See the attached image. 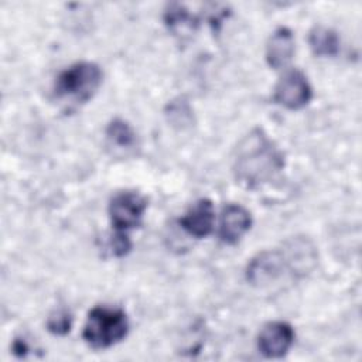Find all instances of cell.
Returning <instances> with one entry per match:
<instances>
[{
	"label": "cell",
	"instance_id": "obj_1",
	"mask_svg": "<svg viewBox=\"0 0 362 362\" xmlns=\"http://www.w3.org/2000/svg\"><path fill=\"white\" fill-rule=\"evenodd\" d=\"M284 154L259 127L238 144L233 157L236 181L249 189L260 188L284 168Z\"/></svg>",
	"mask_w": 362,
	"mask_h": 362
},
{
	"label": "cell",
	"instance_id": "obj_2",
	"mask_svg": "<svg viewBox=\"0 0 362 362\" xmlns=\"http://www.w3.org/2000/svg\"><path fill=\"white\" fill-rule=\"evenodd\" d=\"M147 199L136 191H122L112 197L107 212L113 228L112 253L117 257L126 256L132 249L129 232L141 225Z\"/></svg>",
	"mask_w": 362,
	"mask_h": 362
},
{
	"label": "cell",
	"instance_id": "obj_3",
	"mask_svg": "<svg viewBox=\"0 0 362 362\" xmlns=\"http://www.w3.org/2000/svg\"><path fill=\"white\" fill-rule=\"evenodd\" d=\"M127 332L129 320L122 308L96 305L88 313L82 338L93 349H106L123 341Z\"/></svg>",
	"mask_w": 362,
	"mask_h": 362
},
{
	"label": "cell",
	"instance_id": "obj_4",
	"mask_svg": "<svg viewBox=\"0 0 362 362\" xmlns=\"http://www.w3.org/2000/svg\"><path fill=\"white\" fill-rule=\"evenodd\" d=\"M102 78V69L95 62H76L57 76L55 95L61 99L85 103L98 92Z\"/></svg>",
	"mask_w": 362,
	"mask_h": 362
},
{
	"label": "cell",
	"instance_id": "obj_5",
	"mask_svg": "<svg viewBox=\"0 0 362 362\" xmlns=\"http://www.w3.org/2000/svg\"><path fill=\"white\" fill-rule=\"evenodd\" d=\"M286 273H288V269L281 249L257 253L249 260L245 272L247 283L257 288L277 283Z\"/></svg>",
	"mask_w": 362,
	"mask_h": 362
},
{
	"label": "cell",
	"instance_id": "obj_6",
	"mask_svg": "<svg viewBox=\"0 0 362 362\" xmlns=\"http://www.w3.org/2000/svg\"><path fill=\"white\" fill-rule=\"evenodd\" d=\"M313 98V89L307 76L298 69L286 71L273 90L274 103L288 109L298 110L308 105Z\"/></svg>",
	"mask_w": 362,
	"mask_h": 362
},
{
	"label": "cell",
	"instance_id": "obj_7",
	"mask_svg": "<svg viewBox=\"0 0 362 362\" xmlns=\"http://www.w3.org/2000/svg\"><path fill=\"white\" fill-rule=\"evenodd\" d=\"M283 256L287 263L288 274L301 279L311 273L318 260L317 247L307 236H293L283 245Z\"/></svg>",
	"mask_w": 362,
	"mask_h": 362
},
{
	"label": "cell",
	"instance_id": "obj_8",
	"mask_svg": "<svg viewBox=\"0 0 362 362\" xmlns=\"http://www.w3.org/2000/svg\"><path fill=\"white\" fill-rule=\"evenodd\" d=\"M294 342V329L288 322L273 321L266 324L257 337V348L270 359L283 358Z\"/></svg>",
	"mask_w": 362,
	"mask_h": 362
},
{
	"label": "cell",
	"instance_id": "obj_9",
	"mask_svg": "<svg viewBox=\"0 0 362 362\" xmlns=\"http://www.w3.org/2000/svg\"><path fill=\"white\" fill-rule=\"evenodd\" d=\"M214 204L208 198H201L195 201L189 206V209L178 219L181 229L197 239L206 238L214 229Z\"/></svg>",
	"mask_w": 362,
	"mask_h": 362
},
{
	"label": "cell",
	"instance_id": "obj_10",
	"mask_svg": "<svg viewBox=\"0 0 362 362\" xmlns=\"http://www.w3.org/2000/svg\"><path fill=\"white\" fill-rule=\"evenodd\" d=\"M252 226L250 212L239 204H228L221 215L219 238L226 245H236Z\"/></svg>",
	"mask_w": 362,
	"mask_h": 362
},
{
	"label": "cell",
	"instance_id": "obj_11",
	"mask_svg": "<svg viewBox=\"0 0 362 362\" xmlns=\"http://www.w3.org/2000/svg\"><path fill=\"white\" fill-rule=\"evenodd\" d=\"M294 55V35L290 28L279 27L266 44V61L272 69H284Z\"/></svg>",
	"mask_w": 362,
	"mask_h": 362
},
{
	"label": "cell",
	"instance_id": "obj_12",
	"mask_svg": "<svg viewBox=\"0 0 362 362\" xmlns=\"http://www.w3.org/2000/svg\"><path fill=\"white\" fill-rule=\"evenodd\" d=\"M308 44L317 57H335L339 52L338 34L324 25H315L310 31Z\"/></svg>",
	"mask_w": 362,
	"mask_h": 362
},
{
	"label": "cell",
	"instance_id": "obj_13",
	"mask_svg": "<svg viewBox=\"0 0 362 362\" xmlns=\"http://www.w3.org/2000/svg\"><path fill=\"white\" fill-rule=\"evenodd\" d=\"M106 139L110 146L122 150H130L137 144L136 132L123 119H113L106 127Z\"/></svg>",
	"mask_w": 362,
	"mask_h": 362
},
{
	"label": "cell",
	"instance_id": "obj_14",
	"mask_svg": "<svg viewBox=\"0 0 362 362\" xmlns=\"http://www.w3.org/2000/svg\"><path fill=\"white\" fill-rule=\"evenodd\" d=\"M164 21L174 35H184L194 31L197 20L180 4H171L164 14Z\"/></svg>",
	"mask_w": 362,
	"mask_h": 362
},
{
	"label": "cell",
	"instance_id": "obj_15",
	"mask_svg": "<svg viewBox=\"0 0 362 362\" xmlns=\"http://www.w3.org/2000/svg\"><path fill=\"white\" fill-rule=\"evenodd\" d=\"M72 325V318L65 310H58L48 317L47 328L54 335H65L69 332Z\"/></svg>",
	"mask_w": 362,
	"mask_h": 362
}]
</instances>
